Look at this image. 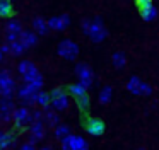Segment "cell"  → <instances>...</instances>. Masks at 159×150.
I'll list each match as a JSON object with an SVG mask.
<instances>
[{"label":"cell","instance_id":"obj_6","mask_svg":"<svg viewBox=\"0 0 159 150\" xmlns=\"http://www.w3.org/2000/svg\"><path fill=\"white\" fill-rule=\"evenodd\" d=\"M87 36H89V39L93 43H101V41H104L108 38V29H106V26H104L101 17L91 19V29H89Z\"/></svg>","mask_w":159,"mask_h":150},{"label":"cell","instance_id":"obj_24","mask_svg":"<svg viewBox=\"0 0 159 150\" xmlns=\"http://www.w3.org/2000/svg\"><path fill=\"white\" fill-rule=\"evenodd\" d=\"M111 63H113L115 68H123L127 65V56H125L123 51H115L111 55Z\"/></svg>","mask_w":159,"mask_h":150},{"label":"cell","instance_id":"obj_3","mask_svg":"<svg viewBox=\"0 0 159 150\" xmlns=\"http://www.w3.org/2000/svg\"><path fill=\"white\" fill-rule=\"evenodd\" d=\"M50 95H52V102H50V106H52L53 109H57V111H65L67 108L70 106V94L67 89L63 87H57L53 89L52 92H50Z\"/></svg>","mask_w":159,"mask_h":150},{"label":"cell","instance_id":"obj_26","mask_svg":"<svg viewBox=\"0 0 159 150\" xmlns=\"http://www.w3.org/2000/svg\"><path fill=\"white\" fill-rule=\"evenodd\" d=\"M16 142H17V136H16L14 133H9V131H7L5 138L0 142V148H2V150H7V148H11L12 145H16Z\"/></svg>","mask_w":159,"mask_h":150},{"label":"cell","instance_id":"obj_7","mask_svg":"<svg viewBox=\"0 0 159 150\" xmlns=\"http://www.w3.org/2000/svg\"><path fill=\"white\" fill-rule=\"evenodd\" d=\"M75 75H77V82L82 84L86 89H89L91 85L94 84V72H93V68H91L87 63H84V61H80V63L75 65Z\"/></svg>","mask_w":159,"mask_h":150},{"label":"cell","instance_id":"obj_21","mask_svg":"<svg viewBox=\"0 0 159 150\" xmlns=\"http://www.w3.org/2000/svg\"><path fill=\"white\" fill-rule=\"evenodd\" d=\"M53 133H55V138L58 140V142H62L63 138H65L67 135H70V126L69 125H63V123H58V125L53 128Z\"/></svg>","mask_w":159,"mask_h":150},{"label":"cell","instance_id":"obj_29","mask_svg":"<svg viewBox=\"0 0 159 150\" xmlns=\"http://www.w3.org/2000/svg\"><path fill=\"white\" fill-rule=\"evenodd\" d=\"M33 121H43V109H33Z\"/></svg>","mask_w":159,"mask_h":150},{"label":"cell","instance_id":"obj_34","mask_svg":"<svg viewBox=\"0 0 159 150\" xmlns=\"http://www.w3.org/2000/svg\"><path fill=\"white\" fill-rule=\"evenodd\" d=\"M137 150H145V148H137Z\"/></svg>","mask_w":159,"mask_h":150},{"label":"cell","instance_id":"obj_8","mask_svg":"<svg viewBox=\"0 0 159 150\" xmlns=\"http://www.w3.org/2000/svg\"><path fill=\"white\" fill-rule=\"evenodd\" d=\"M36 95H38V90L28 84H22L17 89V99L22 106H28V108L36 106Z\"/></svg>","mask_w":159,"mask_h":150},{"label":"cell","instance_id":"obj_5","mask_svg":"<svg viewBox=\"0 0 159 150\" xmlns=\"http://www.w3.org/2000/svg\"><path fill=\"white\" fill-rule=\"evenodd\" d=\"M17 90V82L9 70H0V97H12Z\"/></svg>","mask_w":159,"mask_h":150},{"label":"cell","instance_id":"obj_11","mask_svg":"<svg viewBox=\"0 0 159 150\" xmlns=\"http://www.w3.org/2000/svg\"><path fill=\"white\" fill-rule=\"evenodd\" d=\"M28 133H29V142L31 143H39L41 140H45L46 136V125L45 121H33L28 128Z\"/></svg>","mask_w":159,"mask_h":150},{"label":"cell","instance_id":"obj_28","mask_svg":"<svg viewBox=\"0 0 159 150\" xmlns=\"http://www.w3.org/2000/svg\"><path fill=\"white\" fill-rule=\"evenodd\" d=\"M80 29H82V33L86 34H89V29H91V20L89 19H82L80 20Z\"/></svg>","mask_w":159,"mask_h":150},{"label":"cell","instance_id":"obj_22","mask_svg":"<svg viewBox=\"0 0 159 150\" xmlns=\"http://www.w3.org/2000/svg\"><path fill=\"white\" fill-rule=\"evenodd\" d=\"M50 102H52V95H50V92L46 90H38V95H36V106H39V108H46V106H50Z\"/></svg>","mask_w":159,"mask_h":150},{"label":"cell","instance_id":"obj_17","mask_svg":"<svg viewBox=\"0 0 159 150\" xmlns=\"http://www.w3.org/2000/svg\"><path fill=\"white\" fill-rule=\"evenodd\" d=\"M33 31H34L38 36H46L50 33V27H48V19H43L41 15L34 17L33 19Z\"/></svg>","mask_w":159,"mask_h":150},{"label":"cell","instance_id":"obj_14","mask_svg":"<svg viewBox=\"0 0 159 150\" xmlns=\"http://www.w3.org/2000/svg\"><path fill=\"white\" fill-rule=\"evenodd\" d=\"M104 130H106V126H104L103 119L99 118H89L86 121V131L93 136H101L104 133Z\"/></svg>","mask_w":159,"mask_h":150},{"label":"cell","instance_id":"obj_15","mask_svg":"<svg viewBox=\"0 0 159 150\" xmlns=\"http://www.w3.org/2000/svg\"><path fill=\"white\" fill-rule=\"evenodd\" d=\"M19 41L24 44L26 50L34 48L36 44H38V34H36L33 29H22L21 34H19Z\"/></svg>","mask_w":159,"mask_h":150},{"label":"cell","instance_id":"obj_35","mask_svg":"<svg viewBox=\"0 0 159 150\" xmlns=\"http://www.w3.org/2000/svg\"><path fill=\"white\" fill-rule=\"evenodd\" d=\"M0 150H2V148H0Z\"/></svg>","mask_w":159,"mask_h":150},{"label":"cell","instance_id":"obj_32","mask_svg":"<svg viewBox=\"0 0 159 150\" xmlns=\"http://www.w3.org/2000/svg\"><path fill=\"white\" fill-rule=\"evenodd\" d=\"M4 56H5V53L2 50H0V63H2V61H4Z\"/></svg>","mask_w":159,"mask_h":150},{"label":"cell","instance_id":"obj_2","mask_svg":"<svg viewBox=\"0 0 159 150\" xmlns=\"http://www.w3.org/2000/svg\"><path fill=\"white\" fill-rule=\"evenodd\" d=\"M14 128L16 130H28L29 125L33 123V108H28V106H21V108L14 109Z\"/></svg>","mask_w":159,"mask_h":150},{"label":"cell","instance_id":"obj_10","mask_svg":"<svg viewBox=\"0 0 159 150\" xmlns=\"http://www.w3.org/2000/svg\"><path fill=\"white\" fill-rule=\"evenodd\" d=\"M60 143H62V150H89L86 140L79 135H72V133L67 135Z\"/></svg>","mask_w":159,"mask_h":150},{"label":"cell","instance_id":"obj_33","mask_svg":"<svg viewBox=\"0 0 159 150\" xmlns=\"http://www.w3.org/2000/svg\"><path fill=\"white\" fill-rule=\"evenodd\" d=\"M39 150H55V148H53V147H41Z\"/></svg>","mask_w":159,"mask_h":150},{"label":"cell","instance_id":"obj_20","mask_svg":"<svg viewBox=\"0 0 159 150\" xmlns=\"http://www.w3.org/2000/svg\"><path fill=\"white\" fill-rule=\"evenodd\" d=\"M7 44H9V55H12V56H21V55L26 51L24 44H22L19 39H16V41H11V43L7 41Z\"/></svg>","mask_w":159,"mask_h":150},{"label":"cell","instance_id":"obj_9","mask_svg":"<svg viewBox=\"0 0 159 150\" xmlns=\"http://www.w3.org/2000/svg\"><path fill=\"white\" fill-rule=\"evenodd\" d=\"M127 90L134 95H151L152 87L149 84H145L144 80H140L139 77H130V80L127 82Z\"/></svg>","mask_w":159,"mask_h":150},{"label":"cell","instance_id":"obj_30","mask_svg":"<svg viewBox=\"0 0 159 150\" xmlns=\"http://www.w3.org/2000/svg\"><path fill=\"white\" fill-rule=\"evenodd\" d=\"M19 150H38V148H36V145H34V143L26 142V143H22V145L19 147Z\"/></svg>","mask_w":159,"mask_h":150},{"label":"cell","instance_id":"obj_18","mask_svg":"<svg viewBox=\"0 0 159 150\" xmlns=\"http://www.w3.org/2000/svg\"><path fill=\"white\" fill-rule=\"evenodd\" d=\"M139 10H140V17L145 20V22H151V20H154L156 17H157V9H156V5L152 2L139 7Z\"/></svg>","mask_w":159,"mask_h":150},{"label":"cell","instance_id":"obj_31","mask_svg":"<svg viewBox=\"0 0 159 150\" xmlns=\"http://www.w3.org/2000/svg\"><path fill=\"white\" fill-rule=\"evenodd\" d=\"M5 135H7V131H4V130H0V142L5 138Z\"/></svg>","mask_w":159,"mask_h":150},{"label":"cell","instance_id":"obj_25","mask_svg":"<svg viewBox=\"0 0 159 150\" xmlns=\"http://www.w3.org/2000/svg\"><path fill=\"white\" fill-rule=\"evenodd\" d=\"M111 97H113V87H111V85H104V87L99 90L98 101H99L101 104H108V102L111 101Z\"/></svg>","mask_w":159,"mask_h":150},{"label":"cell","instance_id":"obj_23","mask_svg":"<svg viewBox=\"0 0 159 150\" xmlns=\"http://www.w3.org/2000/svg\"><path fill=\"white\" fill-rule=\"evenodd\" d=\"M14 12V7H12L11 0H0V17L2 19H9Z\"/></svg>","mask_w":159,"mask_h":150},{"label":"cell","instance_id":"obj_1","mask_svg":"<svg viewBox=\"0 0 159 150\" xmlns=\"http://www.w3.org/2000/svg\"><path fill=\"white\" fill-rule=\"evenodd\" d=\"M17 70H19V73H21L22 80H24V84L34 87L36 90H41L43 89L45 78H43L41 72L38 70V67H36L31 60H22L21 63L17 65Z\"/></svg>","mask_w":159,"mask_h":150},{"label":"cell","instance_id":"obj_13","mask_svg":"<svg viewBox=\"0 0 159 150\" xmlns=\"http://www.w3.org/2000/svg\"><path fill=\"white\" fill-rule=\"evenodd\" d=\"M70 26V15L69 14H60V15H53L48 19V27L50 31H57V33H62L67 27Z\"/></svg>","mask_w":159,"mask_h":150},{"label":"cell","instance_id":"obj_19","mask_svg":"<svg viewBox=\"0 0 159 150\" xmlns=\"http://www.w3.org/2000/svg\"><path fill=\"white\" fill-rule=\"evenodd\" d=\"M22 29L24 27H22L21 20H17V19H9L7 24H5V34H17L19 36Z\"/></svg>","mask_w":159,"mask_h":150},{"label":"cell","instance_id":"obj_27","mask_svg":"<svg viewBox=\"0 0 159 150\" xmlns=\"http://www.w3.org/2000/svg\"><path fill=\"white\" fill-rule=\"evenodd\" d=\"M75 104H77V108H79L82 113H86L87 109H89V106H91L89 95L84 94V95H80V97H75Z\"/></svg>","mask_w":159,"mask_h":150},{"label":"cell","instance_id":"obj_4","mask_svg":"<svg viewBox=\"0 0 159 150\" xmlns=\"http://www.w3.org/2000/svg\"><path fill=\"white\" fill-rule=\"evenodd\" d=\"M79 44L72 39H62L57 46V53L58 56H62L63 60H69V61H74L77 56H79Z\"/></svg>","mask_w":159,"mask_h":150},{"label":"cell","instance_id":"obj_16","mask_svg":"<svg viewBox=\"0 0 159 150\" xmlns=\"http://www.w3.org/2000/svg\"><path fill=\"white\" fill-rule=\"evenodd\" d=\"M43 121H45L46 126H50V128H55V126L60 123L58 111H57V109H53L52 106H46V108H43Z\"/></svg>","mask_w":159,"mask_h":150},{"label":"cell","instance_id":"obj_12","mask_svg":"<svg viewBox=\"0 0 159 150\" xmlns=\"http://www.w3.org/2000/svg\"><path fill=\"white\" fill-rule=\"evenodd\" d=\"M14 101L12 97H0V121L2 123H11L14 118Z\"/></svg>","mask_w":159,"mask_h":150}]
</instances>
